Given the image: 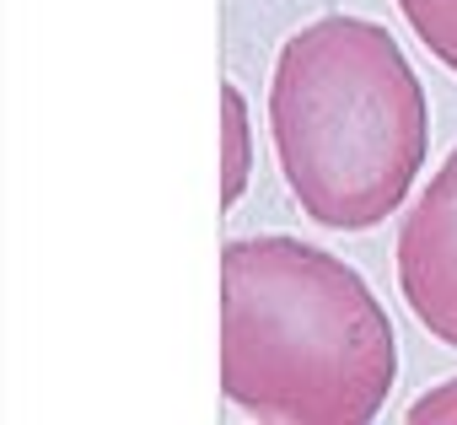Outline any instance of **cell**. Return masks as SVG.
Instances as JSON below:
<instances>
[{
  "mask_svg": "<svg viewBox=\"0 0 457 425\" xmlns=\"http://www.w3.org/2000/svg\"><path fill=\"white\" fill-rule=\"evenodd\" d=\"M398 377V339L371 286L296 238L220 248V382L270 425H371Z\"/></svg>",
  "mask_w": 457,
  "mask_h": 425,
  "instance_id": "1",
  "label": "cell"
},
{
  "mask_svg": "<svg viewBox=\"0 0 457 425\" xmlns=\"http://www.w3.org/2000/svg\"><path fill=\"white\" fill-rule=\"evenodd\" d=\"M270 135L307 216L366 232L409 199L425 167L430 103L382 22L334 12L286 38L270 81Z\"/></svg>",
  "mask_w": 457,
  "mask_h": 425,
  "instance_id": "2",
  "label": "cell"
},
{
  "mask_svg": "<svg viewBox=\"0 0 457 425\" xmlns=\"http://www.w3.org/2000/svg\"><path fill=\"white\" fill-rule=\"evenodd\" d=\"M403 425H457V377L441 382V388H430V393H420L409 404Z\"/></svg>",
  "mask_w": 457,
  "mask_h": 425,
  "instance_id": "6",
  "label": "cell"
},
{
  "mask_svg": "<svg viewBox=\"0 0 457 425\" xmlns=\"http://www.w3.org/2000/svg\"><path fill=\"white\" fill-rule=\"evenodd\" d=\"M398 291L409 312L457 350V151L430 172L398 227Z\"/></svg>",
  "mask_w": 457,
  "mask_h": 425,
  "instance_id": "3",
  "label": "cell"
},
{
  "mask_svg": "<svg viewBox=\"0 0 457 425\" xmlns=\"http://www.w3.org/2000/svg\"><path fill=\"white\" fill-rule=\"evenodd\" d=\"M248 167H253L248 103H243V87H237V81H226V87H220V204H226V210L243 199Z\"/></svg>",
  "mask_w": 457,
  "mask_h": 425,
  "instance_id": "4",
  "label": "cell"
},
{
  "mask_svg": "<svg viewBox=\"0 0 457 425\" xmlns=\"http://www.w3.org/2000/svg\"><path fill=\"white\" fill-rule=\"evenodd\" d=\"M398 12L414 28V38L457 76V0H398Z\"/></svg>",
  "mask_w": 457,
  "mask_h": 425,
  "instance_id": "5",
  "label": "cell"
}]
</instances>
